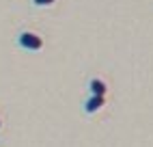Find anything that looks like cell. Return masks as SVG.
Wrapping results in <instances>:
<instances>
[{
    "instance_id": "1",
    "label": "cell",
    "mask_w": 153,
    "mask_h": 147,
    "mask_svg": "<svg viewBox=\"0 0 153 147\" xmlns=\"http://www.w3.org/2000/svg\"><path fill=\"white\" fill-rule=\"evenodd\" d=\"M15 44L24 52H39V50H43V37L35 33V30H22L15 37Z\"/></svg>"
},
{
    "instance_id": "2",
    "label": "cell",
    "mask_w": 153,
    "mask_h": 147,
    "mask_svg": "<svg viewBox=\"0 0 153 147\" xmlns=\"http://www.w3.org/2000/svg\"><path fill=\"white\" fill-rule=\"evenodd\" d=\"M104 106H106V98L104 95H88L84 100V104H82V110L86 115H95V112H99Z\"/></svg>"
},
{
    "instance_id": "3",
    "label": "cell",
    "mask_w": 153,
    "mask_h": 147,
    "mask_svg": "<svg viewBox=\"0 0 153 147\" xmlns=\"http://www.w3.org/2000/svg\"><path fill=\"white\" fill-rule=\"evenodd\" d=\"M88 93H91V95H104V98H106V93H108L106 80H101V78H91V80H88Z\"/></svg>"
},
{
    "instance_id": "4",
    "label": "cell",
    "mask_w": 153,
    "mask_h": 147,
    "mask_svg": "<svg viewBox=\"0 0 153 147\" xmlns=\"http://www.w3.org/2000/svg\"><path fill=\"white\" fill-rule=\"evenodd\" d=\"M33 2V7H37V9H45V7H52L56 0H30Z\"/></svg>"
},
{
    "instance_id": "5",
    "label": "cell",
    "mask_w": 153,
    "mask_h": 147,
    "mask_svg": "<svg viewBox=\"0 0 153 147\" xmlns=\"http://www.w3.org/2000/svg\"><path fill=\"white\" fill-rule=\"evenodd\" d=\"M0 128H2V121H0Z\"/></svg>"
}]
</instances>
